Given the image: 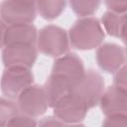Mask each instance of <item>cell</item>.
Wrapping results in <instances>:
<instances>
[{
    "instance_id": "cell-3",
    "label": "cell",
    "mask_w": 127,
    "mask_h": 127,
    "mask_svg": "<svg viewBox=\"0 0 127 127\" xmlns=\"http://www.w3.org/2000/svg\"><path fill=\"white\" fill-rule=\"evenodd\" d=\"M104 91V80L100 73L93 69L84 72L81 79L72 87L71 92L81 99L89 108L98 104Z\"/></svg>"
},
{
    "instance_id": "cell-19",
    "label": "cell",
    "mask_w": 127,
    "mask_h": 127,
    "mask_svg": "<svg viewBox=\"0 0 127 127\" xmlns=\"http://www.w3.org/2000/svg\"><path fill=\"white\" fill-rule=\"evenodd\" d=\"M102 127H127V114H116L106 116Z\"/></svg>"
},
{
    "instance_id": "cell-21",
    "label": "cell",
    "mask_w": 127,
    "mask_h": 127,
    "mask_svg": "<svg viewBox=\"0 0 127 127\" xmlns=\"http://www.w3.org/2000/svg\"><path fill=\"white\" fill-rule=\"evenodd\" d=\"M105 4L108 11H111L116 14H125L127 10V2L126 1H105Z\"/></svg>"
},
{
    "instance_id": "cell-1",
    "label": "cell",
    "mask_w": 127,
    "mask_h": 127,
    "mask_svg": "<svg viewBox=\"0 0 127 127\" xmlns=\"http://www.w3.org/2000/svg\"><path fill=\"white\" fill-rule=\"evenodd\" d=\"M101 23L95 17L79 18L68 31V42L76 50H92L99 47L104 40Z\"/></svg>"
},
{
    "instance_id": "cell-2",
    "label": "cell",
    "mask_w": 127,
    "mask_h": 127,
    "mask_svg": "<svg viewBox=\"0 0 127 127\" xmlns=\"http://www.w3.org/2000/svg\"><path fill=\"white\" fill-rule=\"evenodd\" d=\"M69 49L68 36L64 29L56 25L43 27L37 37V50L42 54L59 58L65 55Z\"/></svg>"
},
{
    "instance_id": "cell-24",
    "label": "cell",
    "mask_w": 127,
    "mask_h": 127,
    "mask_svg": "<svg viewBox=\"0 0 127 127\" xmlns=\"http://www.w3.org/2000/svg\"><path fill=\"white\" fill-rule=\"evenodd\" d=\"M63 127H85V126L82 125V124H79V123H73V124H66V125H64Z\"/></svg>"
},
{
    "instance_id": "cell-22",
    "label": "cell",
    "mask_w": 127,
    "mask_h": 127,
    "mask_svg": "<svg viewBox=\"0 0 127 127\" xmlns=\"http://www.w3.org/2000/svg\"><path fill=\"white\" fill-rule=\"evenodd\" d=\"M64 123L54 116H48L40 120L38 127H63Z\"/></svg>"
},
{
    "instance_id": "cell-5",
    "label": "cell",
    "mask_w": 127,
    "mask_h": 127,
    "mask_svg": "<svg viewBox=\"0 0 127 127\" xmlns=\"http://www.w3.org/2000/svg\"><path fill=\"white\" fill-rule=\"evenodd\" d=\"M17 106L19 112L30 117L44 114L49 107L44 87L32 84L24 89L17 97Z\"/></svg>"
},
{
    "instance_id": "cell-11",
    "label": "cell",
    "mask_w": 127,
    "mask_h": 127,
    "mask_svg": "<svg viewBox=\"0 0 127 127\" xmlns=\"http://www.w3.org/2000/svg\"><path fill=\"white\" fill-rule=\"evenodd\" d=\"M104 115L126 114L127 112V90L111 85L104 89L99 102Z\"/></svg>"
},
{
    "instance_id": "cell-4",
    "label": "cell",
    "mask_w": 127,
    "mask_h": 127,
    "mask_svg": "<svg viewBox=\"0 0 127 127\" xmlns=\"http://www.w3.org/2000/svg\"><path fill=\"white\" fill-rule=\"evenodd\" d=\"M34 75L30 68L23 66L5 67L1 77L2 93L10 99H15L19 94L32 85Z\"/></svg>"
},
{
    "instance_id": "cell-23",
    "label": "cell",
    "mask_w": 127,
    "mask_h": 127,
    "mask_svg": "<svg viewBox=\"0 0 127 127\" xmlns=\"http://www.w3.org/2000/svg\"><path fill=\"white\" fill-rule=\"evenodd\" d=\"M7 24L0 19V49L5 47V33L7 29Z\"/></svg>"
},
{
    "instance_id": "cell-12",
    "label": "cell",
    "mask_w": 127,
    "mask_h": 127,
    "mask_svg": "<svg viewBox=\"0 0 127 127\" xmlns=\"http://www.w3.org/2000/svg\"><path fill=\"white\" fill-rule=\"evenodd\" d=\"M43 87L47 96L48 106L54 107L62 97L71 91L73 84L60 74L51 73Z\"/></svg>"
},
{
    "instance_id": "cell-15",
    "label": "cell",
    "mask_w": 127,
    "mask_h": 127,
    "mask_svg": "<svg viewBox=\"0 0 127 127\" xmlns=\"http://www.w3.org/2000/svg\"><path fill=\"white\" fill-rule=\"evenodd\" d=\"M66 5L63 0H43L36 2V8L39 14L46 20H54L58 18Z\"/></svg>"
},
{
    "instance_id": "cell-13",
    "label": "cell",
    "mask_w": 127,
    "mask_h": 127,
    "mask_svg": "<svg viewBox=\"0 0 127 127\" xmlns=\"http://www.w3.org/2000/svg\"><path fill=\"white\" fill-rule=\"evenodd\" d=\"M38 31L33 24L8 25L5 33V46L10 44L36 45Z\"/></svg>"
},
{
    "instance_id": "cell-14",
    "label": "cell",
    "mask_w": 127,
    "mask_h": 127,
    "mask_svg": "<svg viewBox=\"0 0 127 127\" xmlns=\"http://www.w3.org/2000/svg\"><path fill=\"white\" fill-rule=\"evenodd\" d=\"M101 23L104 30L113 37L120 38L124 43L126 41V14H116L106 11L101 17Z\"/></svg>"
},
{
    "instance_id": "cell-16",
    "label": "cell",
    "mask_w": 127,
    "mask_h": 127,
    "mask_svg": "<svg viewBox=\"0 0 127 127\" xmlns=\"http://www.w3.org/2000/svg\"><path fill=\"white\" fill-rule=\"evenodd\" d=\"M69 5L76 15L84 18V17H91V15H93L97 11L100 5V1L71 0L69 1Z\"/></svg>"
},
{
    "instance_id": "cell-17",
    "label": "cell",
    "mask_w": 127,
    "mask_h": 127,
    "mask_svg": "<svg viewBox=\"0 0 127 127\" xmlns=\"http://www.w3.org/2000/svg\"><path fill=\"white\" fill-rule=\"evenodd\" d=\"M17 114H19L17 103L0 97V127H5L9 120Z\"/></svg>"
},
{
    "instance_id": "cell-9",
    "label": "cell",
    "mask_w": 127,
    "mask_h": 127,
    "mask_svg": "<svg viewBox=\"0 0 127 127\" xmlns=\"http://www.w3.org/2000/svg\"><path fill=\"white\" fill-rule=\"evenodd\" d=\"M125 50L123 47L114 43L100 45L96 51V62L98 66L106 72L115 73L125 65Z\"/></svg>"
},
{
    "instance_id": "cell-20",
    "label": "cell",
    "mask_w": 127,
    "mask_h": 127,
    "mask_svg": "<svg viewBox=\"0 0 127 127\" xmlns=\"http://www.w3.org/2000/svg\"><path fill=\"white\" fill-rule=\"evenodd\" d=\"M113 82L115 86L120 87L122 89H126L127 90V80H126V66L123 65L120 69H118L115 74H114V78H113Z\"/></svg>"
},
{
    "instance_id": "cell-7",
    "label": "cell",
    "mask_w": 127,
    "mask_h": 127,
    "mask_svg": "<svg viewBox=\"0 0 127 127\" xmlns=\"http://www.w3.org/2000/svg\"><path fill=\"white\" fill-rule=\"evenodd\" d=\"M53 108L55 117L67 124L79 123L88 111L85 103L71 91L62 97Z\"/></svg>"
},
{
    "instance_id": "cell-18",
    "label": "cell",
    "mask_w": 127,
    "mask_h": 127,
    "mask_svg": "<svg viewBox=\"0 0 127 127\" xmlns=\"http://www.w3.org/2000/svg\"><path fill=\"white\" fill-rule=\"evenodd\" d=\"M6 127H37V123L34 117L17 114L9 120Z\"/></svg>"
},
{
    "instance_id": "cell-10",
    "label": "cell",
    "mask_w": 127,
    "mask_h": 127,
    "mask_svg": "<svg viewBox=\"0 0 127 127\" xmlns=\"http://www.w3.org/2000/svg\"><path fill=\"white\" fill-rule=\"evenodd\" d=\"M85 70L83 62L81 59L73 53H66L65 55L59 57L53 64L52 73L60 74L67 78L73 86L81 79Z\"/></svg>"
},
{
    "instance_id": "cell-6",
    "label": "cell",
    "mask_w": 127,
    "mask_h": 127,
    "mask_svg": "<svg viewBox=\"0 0 127 127\" xmlns=\"http://www.w3.org/2000/svg\"><path fill=\"white\" fill-rule=\"evenodd\" d=\"M1 19L8 25L32 24L37 8L34 1H3L0 4Z\"/></svg>"
},
{
    "instance_id": "cell-8",
    "label": "cell",
    "mask_w": 127,
    "mask_h": 127,
    "mask_svg": "<svg viewBox=\"0 0 127 127\" xmlns=\"http://www.w3.org/2000/svg\"><path fill=\"white\" fill-rule=\"evenodd\" d=\"M38 57V50L35 45L10 44L2 51V61L5 67L23 66L30 68Z\"/></svg>"
}]
</instances>
